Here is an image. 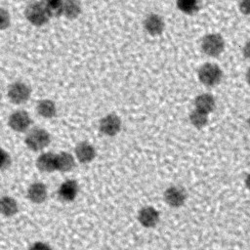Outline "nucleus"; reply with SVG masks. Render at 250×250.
<instances>
[{
  "label": "nucleus",
  "instance_id": "24",
  "mask_svg": "<svg viewBox=\"0 0 250 250\" xmlns=\"http://www.w3.org/2000/svg\"><path fill=\"white\" fill-rule=\"evenodd\" d=\"M11 165V156L7 150L0 146V171L6 170Z\"/></svg>",
  "mask_w": 250,
  "mask_h": 250
},
{
  "label": "nucleus",
  "instance_id": "11",
  "mask_svg": "<svg viewBox=\"0 0 250 250\" xmlns=\"http://www.w3.org/2000/svg\"><path fill=\"white\" fill-rule=\"evenodd\" d=\"M144 28L149 35L157 36L161 34L165 28L164 20L158 14H148L144 20Z\"/></svg>",
  "mask_w": 250,
  "mask_h": 250
},
{
  "label": "nucleus",
  "instance_id": "1",
  "mask_svg": "<svg viewBox=\"0 0 250 250\" xmlns=\"http://www.w3.org/2000/svg\"><path fill=\"white\" fill-rule=\"evenodd\" d=\"M26 132L24 144L26 147L32 151H41L51 143L50 133L42 127H33Z\"/></svg>",
  "mask_w": 250,
  "mask_h": 250
},
{
  "label": "nucleus",
  "instance_id": "7",
  "mask_svg": "<svg viewBox=\"0 0 250 250\" xmlns=\"http://www.w3.org/2000/svg\"><path fill=\"white\" fill-rule=\"evenodd\" d=\"M121 119L115 113H108L104 115L99 122L100 132L107 137H113L121 130Z\"/></svg>",
  "mask_w": 250,
  "mask_h": 250
},
{
  "label": "nucleus",
  "instance_id": "30",
  "mask_svg": "<svg viewBox=\"0 0 250 250\" xmlns=\"http://www.w3.org/2000/svg\"><path fill=\"white\" fill-rule=\"evenodd\" d=\"M247 123H248V127H249V129H250V117L248 118V121H247Z\"/></svg>",
  "mask_w": 250,
  "mask_h": 250
},
{
  "label": "nucleus",
  "instance_id": "21",
  "mask_svg": "<svg viewBox=\"0 0 250 250\" xmlns=\"http://www.w3.org/2000/svg\"><path fill=\"white\" fill-rule=\"evenodd\" d=\"M178 9L187 15H192L199 9L198 0H176Z\"/></svg>",
  "mask_w": 250,
  "mask_h": 250
},
{
  "label": "nucleus",
  "instance_id": "23",
  "mask_svg": "<svg viewBox=\"0 0 250 250\" xmlns=\"http://www.w3.org/2000/svg\"><path fill=\"white\" fill-rule=\"evenodd\" d=\"M11 24L10 13L3 7H0V30L7 29Z\"/></svg>",
  "mask_w": 250,
  "mask_h": 250
},
{
  "label": "nucleus",
  "instance_id": "5",
  "mask_svg": "<svg viewBox=\"0 0 250 250\" xmlns=\"http://www.w3.org/2000/svg\"><path fill=\"white\" fill-rule=\"evenodd\" d=\"M31 95L30 87L22 81H15L9 85L7 96L9 101L14 104H25Z\"/></svg>",
  "mask_w": 250,
  "mask_h": 250
},
{
  "label": "nucleus",
  "instance_id": "13",
  "mask_svg": "<svg viewBox=\"0 0 250 250\" xmlns=\"http://www.w3.org/2000/svg\"><path fill=\"white\" fill-rule=\"evenodd\" d=\"M26 196L32 203H43L48 197V188L44 183L34 182L28 187L26 190Z\"/></svg>",
  "mask_w": 250,
  "mask_h": 250
},
{
  "label": "nucleus",
  "instance_id": "25",
  "mask_svg": "<svg viewBox=\"0 0 250 250\" xmlns=\"http://www.w3.org/2000/svg\"><path fill=\"white\" fill-rule=\"evenodd\" d=\"M28 250H52V248L44 241H35L29 246Z\"/></svg>",
  "mask_w": 250,
  "mask_h": 250
},
{
  "label": "nucleus",
  "instance_id": "14",
  "mask_svg": "<svg viewBox=\"0 0 250 250\" xmlns=\"http://www.w3.org/2000/svg\"><path fill=\"white\" fill-rule=\"evenodd\" d=\"M76 165V158L68 151H61L56 153V171L69 172Z\"/></svg>",
  "mask_w": 250,
  "mask_h": 250
},
{
  "label": "nucleus",
  "instance_id": "28",
  "mask_svg": "<svg viewBox=\"0 0 250 250\" xmlns=\"http://www.w3.org/2000/svg\"><path fill=\"white\" fill-rule=\"evenodd\" d=\"M245 186H246V188L250 190V173L246 176V178H245Z\"/></svg>",
  "mask_w": 250,
  "mask_h": 250
},
{
  "label": "nucleus",
  "instance_id": "19",
  "mask_svg": "<svg viewBox=\"0 0 250 250\" xmlns=\"http://www.w3.org/2000/svg\"><path fill=\"white\" fill-rule=\"evenodd\" d=\"M82 13V5L79 0H62V16L74 20Z\"/></svg>",
  "mask_w": 250,
  "mask_h": 250
},
{
  "label": "nucleus",
  "instance_id": "29",
  "mask_svg": "<svg viewBox=\"0 0 250 250\" xmlns=\"http://www.w3.org/2000/svg\"><path fill=\"white\" fill-rule=\"evenodd\" d=\"M245 79H246V82L250 85V67L247 69V71L245 73Z\"/></svg>",
  "mask_w": 250,
  "mask_h": 250
},
{
  "label": "nucleus",
  "instance_id": "27",
  "mask_svg": "<svg viewBox=\"0 0 250 250\" xmlns=\"http://www.w3.org/2000/svg\"><path fill=\"white\" fill-rule=\"evenodd\" d=\"M242 54H243L244 58H246L247 60L250 61V40H248L244 44V46L242 48Z\"/></svg>",
  "mask_w": 250,
  "mask_h": 250
},
{
  "label": "nucleus",
  "instance_id": "3",
  "mask_svg": "<svg viewBox=\"0 0 250 250\" xmlns=\"http://www.w3.org/2000/svg\"><path fill=\"white\" fill-rule=\"evenodd\" d=\"M197 76L203 85L207 87H214L221 82L223 78V71L218 64L206 62L199 67Z\"/></svg>",
  "mask_w": 250,
  "mask_h": 250
},
{
  "label": "nucleus",
  "instance_id": "9",
  "mask_svg": "<svg viewBox=\"0 0 250 250\" xmlns=\"http://www.w3.org/2000/svg\"><path fill=\"white\" fill-rule=\"evenodd\" d=\"M96 148L95 146L87 142V141H82L78 143L74 148V156L78 162L82 164H87L92 162L95 157H96Z\"/></svg>",
  "mask_w": 250,
  "mask_h": 250
},
{
  "label": "nucleus",
  "instance_id": "26",
  "mask_svg": "<svg viewBox=\"0 0 250 250\" xmlns=\"http://www.w3.org/2000/svg\"><path fill=\"white\" fill-rule=\"evenodd\" d=\"M239 10L245 16H250V0H239Z\"/></svg>",
  "mask_w": 250,
  "mask_h": 250
},
{
  "label": "nucleus",
  "instance_id": "8",
  "mask_svg": "<svg viewBox=\"0 0 250 250\" xmlns=\"http://www.w3.org/2000/svg\"><path fill=\"white\" fill-rule=\"evenodd\" d=\"M165 202L173 207L178 208L181 207L187 199V191L183 187L180 186H170L167 188L163 194Z\"/></svg>",
  "mask_w": 250,
  "mask_h": 250
},
{
  "label": "nucleus",
  "instance_id": "6",
  "mask_svg": "<svg viewBox=\"0 0 250 250\" xmlns=\"http://www.w3.org/2000/svg\"><path fill=\"white\" fill-rule=\"evenodd\" d=\"M9 127L18 133L28 131L32 125V118L26 110L18 109L13 111L8 118Z\"/></svg>",
  "mask_w": 250,
  "mask_h": 250
},
{
  "label": "nucleus",
  "instance_id": "10",
  "mask_svg": "<svg viewBox=\"0 0 250 250\" xmlns=\"http://www.w3.org/2000/svg\"><path fill=\"white\" fill-rule=\"evenodd\" d=\"M78 191H79L78 183L75 180L68 179L60 185L58 188V197L62 201L71 202L77 197Z\"/></svg>",
  "mask_w": 250,
  "mask_h": 250
},
{
  "label": "nucleus",
  "instance_id": "20",
  "mask_svg": "<svg viewBox=\"0 0 250 250\" xmlns=\"http://www.w3.org/2000/svg\"><path fill=\"white\" fill-rule=\"evenodd\" d=\"M189 122L192 126H194L195 128L201 129L204 126L207 125L208 123V113L203 112L199 109L194 108L190 113H189Z\"/></svg>",
  "mask_w": 250,
  "mask_h": 250
},
{
  "label": "nucleus",
  "instance_id": "2",
  "mask_svg": "<svg viewBox=\"0 0 250 250\" xmlns=\"http://www.w3.org/2000/svg\"><path fill=\"white\" fill-rule=\"evenodd\" d=\"M24 16L34 26H42L50 20L45 4L42 1H33L29 3L24 10Z\"/></svg>",
  "mask_w": 250,
  "mask_h": 250
},
{
  "label": "nucleus",
  "instance_id": "18",
  "mask_svg": "<svg viewBox=\"0 0 250 250\" xmlns=\"http://www.w3.org/2000/svg\"><path fill=\"white\" fill-rule=\"evenodd\" d=\"M19 212L18 201L10 196L3 195L0 197V215L4 217H13Z\"/></svg>",
  "mask_w": 250,
  "mask_h": 250
},
{
  "label": "nucleus",
  "instance_id": "16",
  "mask_svg": "<svg viewBox=\"0 0 250 250\" xmlns=\"http://www.w3.org/2000/svg\"><path fill=\"white\" fill-rule=\"evenodd\" d=\"M36 111L38 115L45 119H51L57 115V104L53 100L42 99L36 104Z\"/></svg>",
  "mask_w": 250,
  "mask_h": 250
},
{
  "label": "nucleus",
  "instance_id": "4",
  "mask_svg": "<svg viewBox=\"0 0 250 250\" xmlns=\"http://www.w3.org/2000/svg\"><path fill=\"white\" fill-rule=\"evenodd\" d=\"M225 49V40L219 33H209L201 40V50L209 57H218Z\"/></svg>",
  "mask_w": 250,
  "mask_h": 250
},
{
  "label": "nucleus",
  "instance_id": "17",
  "mask_svg": "<svg viewBox=\"0 0 250 250\" xmlns=\"http://www.w3.org/2000/svg\"><path fill=\"white\" fill-rule=\"evenodd\" d=\"M194 106L196 109H199L203 112L210 113L214 110L216 106L215 98L209 93H202L195 97L194 99Z\"/></svg>",
  "mask_w": 250,
  "mask_h": 250
},
{
  "label": "nucleus",
  "instance_id": "31",
  "mask_svg": "<svg viewBox=\"0 0 250 250\" xmlns=\"http://www.w3.org/2000/svg\"><path fill=\"white\" fill-rule=\"evenodd\" d=\"M50 1H54V0H42V2L46 3V2H50Z\"/></svg>",
  "mask_w": 250,
  "mask_h": 250
},
{
  "label": "nucleus",
  "instance_id": "15",
  "mask_svg": "<svg viewBox=\"0 0 250 250\" xmlns=\"http://www.w3.org/2000/svg\"><path fill=\"white\" fill-rule=\"evenodd\" d=\"M36 167L39 171L44 173H51L56 171V153L52 151L42 152L36 158Z\"/></svg>",
  "mask_w": 250,
  "mask_h": 250
},
{
  "label": "nucleus",
  "instance_id": "22",
  "mask_svg": "<svg viewBox=\"0 0 250 250\" xmlns=\"http://www.w3.org/2000/svg\"><path fill=\"white\" fill-rule=\"evenodd\" d=\"M44 4L50 19L60 18L62 16V0H54V1L46 2Z\"/></svg>",
  "mask_w": 250,
  "mask_h": 250
},
{
  "label": "nucleus",
  "instance_id": "12",
  "mask_svg": "<svg viewBox=\"0 0 250 250\" xmlns=\"http://www.w3.org/2000/svg\"><path fill=\"white\" fill-rule=\"evenodd\" d=\"M160 219L159 212L152 206H145L138 213V221L145 228L155 227Z\"/></svg>",
  "mask_w": 250,
  "mask_h": 250
}]
</instances>
